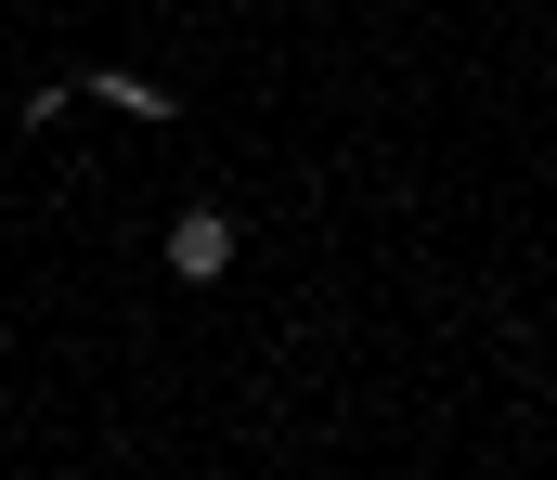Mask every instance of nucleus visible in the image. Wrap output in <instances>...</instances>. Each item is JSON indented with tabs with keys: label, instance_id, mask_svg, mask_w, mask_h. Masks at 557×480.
Masks as SVG:
<instances>
[{
	"label": "nucleus",
	"instance_id": "1",
	"mask_svg": "<svg viewBox=\"0 0 557 480\" xmlns=\"http://www.w3.org/2000/svg\"><path fill=\"white\" fill-rule=\"evenodd\" d=\"M234 247H247V234H234V221H221V208H182V221H169V247H156V260H169V273H182V286H221V273H234Z\"/></svg>",
	"mask_w": 557,
	"mask_h": 480
},
{
	"label": "nucleus",
	"instance_id": "2",
	"mask_svg": "<svg viewBox=\"0 0 557 480\" xmlns=\"http://www.w3.org/2000/svg\"><path fill=\"white\" fill-rule=\"evenodd\" d=\"M91 91H104V104H117V118H169V91H156V78H131V65H104V78H91Z\"/></svg>",
	"mask_w": 557,
	"mask_h": 480
}]
</instances>
